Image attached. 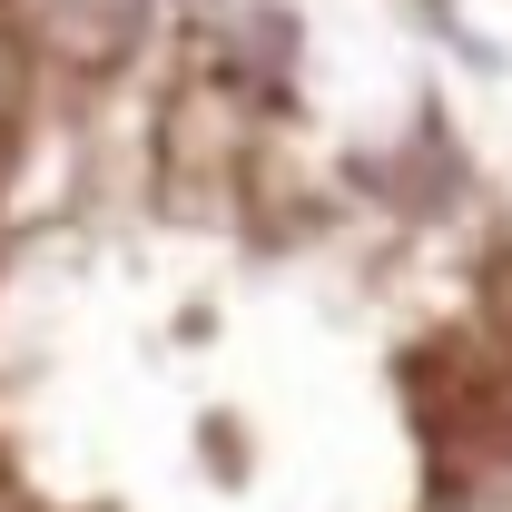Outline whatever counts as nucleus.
I'll list each match as a JSON object with an SVG mask.
<instances>
[{"mask_svg": "<svg viewBox=\"0 0 512 512\" xmlns=\"http://www.w3.org/2000/svg\"><path fill=\"white\" fill-rule=\"evenodd\" d=\"M10 20H20V40H30L40 60L79 69V79H109V69L148 40L158 0H10Z\"/></svg>", "mask_w": 512, "mask_h": 512, "instance_id": "nucleus-1", "label": "nucleus"}, {"mask_svg": "<svg viewBox=\"0 0 512 512\" xmlns=\"http://www.w3.org/2000/svg\"><path fill=\"white\" fill-rule=\"evenodd\" d=\"M20 99H30V40H20V20H10V0H0V148H10V128H20Z\"/></svg>", "mask_w": 512, "mask_h": 512, "instance_id": "nucleus-2", "label": "nucleus"}]
</instances>
